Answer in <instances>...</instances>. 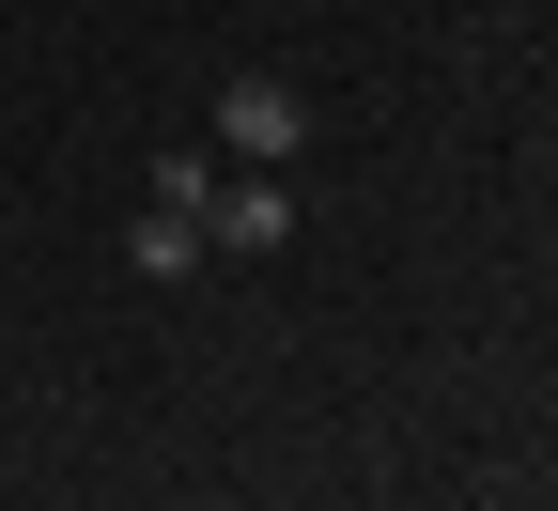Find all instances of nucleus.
<instances>
[{"label":"nucleus","mask_w":558,"mask_h":511,"mask_svg":"<svg viewBox=\"0 0 558 511\" xmlns=\"http://www.w3.org/2000/svg\"><path fill=\"white\" fill-rule=\"evenodd\" d=\"M124 264H140V279H186V264H218V248H202V217L140 202V217H124Z\"/></svg>","instance_id":"7ed1b4c3"},{"label":"nucleus","mask_w":558,"mask_h":511,"mask_svg":"<svg viewBox=\"0 0 558 511\" xmlns=\"http://www.w3.org/2000/svg\"><path fill=\"white\" fill-rule=\"evenodd\" d=\"M279 233H295V202H279L264 171H248V186H218V202H202V248H218V264H264Z\"/></svg>","instance_id":"f03ea898"},{"label":"nucleus","mask_w":558,"mask_h":511,"mask_svg":"<svg viewBox=\"0 0 558 511\" xmlns=\"http://www.w3.org/2000/svg\"><path fill=\"white\" fill-rule=\"evenodd\" d=\"M311 139V109H295V78H218V156H248V171H279Z\"/></svg>","instance_id":"f257e3e1"},{"label":"nucleus","mask_w":558,"mask_h":511,"mask_svg":"<svg viewBox=\"0 0 558 511\" xmlns=\"http://www.w3.org/2000/svg\"><path fill=\"white\" fill-rule=\"evenodd\" d=\"M156 202L202 217V202H218V156H202V139H171V156H156Z\"/></svg>","instance_id":"20e7f679"}]
</instances>
